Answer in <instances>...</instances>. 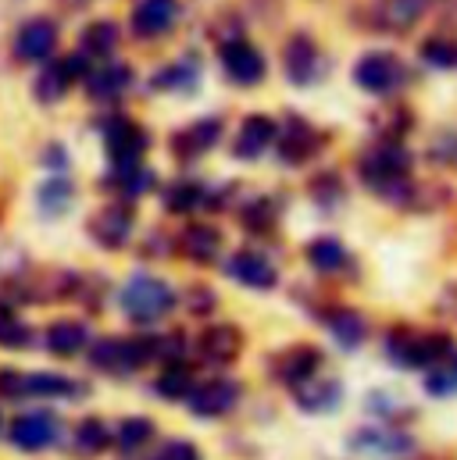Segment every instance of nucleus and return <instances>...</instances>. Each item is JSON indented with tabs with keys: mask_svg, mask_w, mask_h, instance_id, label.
I'll use <instances>...</instances> for the list:
<instances>
[{
	"mask_svg": "<svg viewBox=\"0 0 457 460\" xmlns=\"http://www.w3.org/2000/svg\"><path fill=\"white\" fill-rule=\"evenodd\" d=\"M29 343H32V329H29L14 311L0 307V346H7V349H25Z\"/></svg>",
	"mask_w": 457,
	"mask_h": 460,
	"instance_id": "obj_38",
	"label": "nucleus"
},
{
	"mask_svg": "<svg viewBox=\"0 0 457 460\" xmlns=\"http://www.w3.org/2000/svg\"><path fill=\"white\" fill-rule=\"evenodd\" d=\"M222 139V118L208 115L197 118L190 125H183L179 132L168 136V150L179 157V161H197L204 157L208 150H215V143Z\"/></svg>",
	"mask_w": 457,
	"mask_h": 460,
	"instance_id": "obj_15",
	"label": "nucleus"
},
{
	"mask_svg": "<svg viewBox=\"0 0 457 460\" xmlns=\"http://www.w3.org/2000/svg\"><path fill=\"white\" fill-rule=\"evenodd\" d=\"M61 4H65V7H68V11H79V7H86V4H90V0H61Z\"/></svg>",
	"mask_w": 457,
	"mask_h": 460,
	"instance_id": "obj_46",
	"label": "nucleus"
},
{
	"mask_svg": "<svg viewBox=\"0 0 457 460\" xmlns=\"http://www.w3.org/2000/svg\"><path fill=\"white\" fill-rule=\"evenodd\" d=\"M308 193H311V200H315L322 211H333V208H340L343 197H346V190H343V179L336 175V172H318V175L311 179Z\"/></svg>",
	"mask_w": 457,
	"mask_h": 460,
	"instance_id": "obj_36",
	"label": "nucleus"
},
{
	"mask_svg": "<svg viewBox=\"0 0 457 460\" xmlns=\"http://www.w3.org/2000/svg\"><path fill=\"white\" fill-rule=\"evenodd\" d=\"M318 364H322V353L315 346H290L275 357V375L290 385H300L318 375Z\"/></svg>",
	"mask_w": 457,
	"mask_h": 460,
	"instance_id": "obj_22",
	"label": "nucleus"
},
{
	"mask_svg": "<svg viewBox=\"0 0 457 460\" xmlns=\"http://www.w3.org/2000/svg\"><path fill=\"white\" fill-rule=\"evenodd\" d=\"M132 226H136V215L125 200H114V204H104L101 211H94V218L86 222V232L94 235L97 246L104 250H121L132 235Z\"/></svg>",
	"mask_w": 457,
	"mask_h": 460,
	"instance_id": "obj_14",
	"label": "nucleus"
},
{
	"mask_svg": "<svg viewBox=\"0 0 457 460\" xmlns=\"http://www.w3.org/2000/svg\"><path fill=\"white\" fill-rule=\"evenodd\" d=\"M322 50L308 32H293L282 43V72L293 86H311L322 75Z\"/></svg>",
	"mask_w": 457,
	"mask_h": 460,
	"instance_id": "obj_11",
	"label": "nucleus"
},
{
	"mask_svg": "<svg viewBox=\"0 0 457 460\" xmlns=\"http://www.w3.org/2000/svg\"><path fill=\"white\" fill-rule=\"evenodd\" d=\"M104 186L114 190V193H121L125 204H129V200H136V197L157 190V172L147 168V164H136V168H112L108 179H104Z\"/></svg>",
	"mask_w": 457,
	"mask_h": 460,
	"instance_id": "obj_29",
	"label": "nucleus"
},
{
	"mask_svg": "<svg viewBox=\"0 0 457 460\" xmlns=\"http://www.w3.org/2000/svg\"><path fill=\"white\" fill-rule=\"evenodd\" d=\"M454 349L451 336H418L411 329H393L386 340V353L400 367H433Z\"/></svg>",
	"mask_w": 457,
	"mask_h": 460,
	"instance_id": "obj_4",
	"label": "nucleus"
},
{
	"mask_svg": "<svg viewBox=\"0 0 457 460\" xmlns=\"http://www.w3.org/2000/svg\"><path fill=\"white\" fill-rule=\"evenodd\" d=\"M118 304H121L125 318H132L139 325H154V322H161L175 307V293H172L168 282H161L154 275H132L121 286Z\"/></svg>",
	"mask_w": 457,
	"mask_h": 460,
	"instance_id": "obj_2",
	"label": "nucleus"
},
{
	"mask_svg": "<svg viewBox=\"0 0 457 460\" xmlns=\"http://www.w3.org/2000/svg\"><path fill=\"white\" fill-rule=\"evenodd\" d=\"M226 275L243 282L246 289H275V282H279L275 264L257 250H236L226 261Z\"/></svg>",
	"mask_w": 457,
	"mask_h": 460,
	"instance_id": "obj_18",
	"label": "nucleus"
},
{
	"mask_svg": "<svg viewBox=\"0 0 457 460\" xmlns=\"http://www.w3.org/2000/svg\"><path fill=\"white\" fill-rule=\"evenodd\" d=\"M279 136V121L268 115H246L239 121V132L232 139V157L236 161H257Z\"/></svg>",
	"mask_w": 457,
	"mask_h": 460,
	"instance_id": "obj_17",
	"label": "nucleus"
},
{
	"mask_svg": "<svg viewBox=\"0 0 457 460\" xmlns=\"http://www.w3.org/2000/svg\"><path fill=\"white\" fill-rule=\"evenodd\" d=\"M157 393L168 396V400H172V396H175V400H179V396H190V393H193V378H190V371H186L183 364H172V367L157 378Z\"/></svg>",
	"mask_w": 457,
	"mask_h": 460,
	"instance_id": "obj_39",
	"label": "nucleus"
},
{
	"mask_svg": "<svg viewBox=\"0 0 457 460\" xmlns=\"http://www.w3.org/2000/svg\"><path fill=\"white\" fill-rule=\"evenodd\" d=\"M426 389H429L433 396H451L457 389V371L454 367H436V371L426 378Z\"/></svg>",
	"mask_w": 457,
	"mask_h": 460,
	"instance_id": "obj_42",
	"label": "nucleus"
},
{
	"mask_svg": "<svg viewBox=\"0 0 457 460\" xmlns=\"http://www.w3.org/2000/svg\"><path fill=\"white\" fill-rule=\"evenodd\" d=\"M94 65H90V58L86 54H68V58H50L43 68H40V75H36V83H32V97L40 101V104H58V101H65L68 97V90L76 86V83H83L86 79V72H90Z\"/></svg>",
	"mask_w": 457,
	"mask_h": 460,
	"instance_id": "obj_5",
	"label": "nucleus"
},
{
	"mask_svg": "<svg viewBox=\"0 0 457 460\" xmlns=\"http://www.w3.org/2000/svg\"><path fill=\"white\" fill-rule=\"evenodd\" d=\"M150 436H154V425H150L147 418H129V421H121V425H118V443H121L125 450L143 447Z\"/></svg>",
	"mask_w": 457,
	"mask_h": 460,
	"instance_id": "obj_40",
	"label": "nucleus"
},
{
	"mask_svg": "<svg viewBox=\"0 0 457 460\" xmlns=\"http://www.w3.org/2000/svg\"><path fill=\"white\" fill-rule=\"evenodd\" d=\"M0 215H4V208H0Z\"/></svg>",
	"mask_w": 457,
	"mask_h": 460,
	"instance_id": "obj_47",
	"label": "nucleus"
},
{
	"mask_svg": "<svg viewBox=\"0 0 457 460\" xmlns=\"http://www.w3.org/2000/svg\"><path fill=\"white\" fill-rule=\"evenodd\" d=\"M201 357L208 360V364H228V360H236L239 357V349H243V332L236 329V325H211L204 336H201Z\"/></svg>",
	"mask_w": 457,
	"mask_h": 460,
	"instance_id": "obj_26",
	"label": "nucleus"
},
{
	"mask_svg": "<svg viewBox=\"0 0 457 460\" xmlns=\"http://www.w3.org/2000/svg\"><path fill=\"white\" fill-rule=\"evenodd\" d=\"M72 204H76V186H72V179L65 172H54L50 179L40 182L36 208H40L43 218H61V215L72 211Z\"/></svg>",
	"mask_w": 457,
	"mask_h": 460,
	"instance_id": "obj_21",
	"label": "nucleus"
},
{
	"mask_svg": "<svg viewBox=\"0 0 457 460\" xmlns=\"http://www.w3.org/2000/svg\"><path fill=\"white\" fill-rule=\"evenodd\" d=\"M179 14H183L179 0H136L129 14V29L136 40H161L165 32L175 29Z\"/></svg>",
	"mask_w": 457,
	"mask_h": 460,
	"instance_id": "obj_13",
	"label": "nucleus"
},
{
	"mask_svg": "<svg viewBox=\"0 0 457 460\" xmlns=\"http://www.w3.org/2000/svg\"><path fill=\"white\" fill-rule=\"evenodd\" d=\"M58 421L50 414H25L11 425V443L22 447V450H43L58 439Z\"/></svg>",
	"mask_w": 457,
	"mask_h": 460,
	"instance_id": "obj_23",
	"label": "nucleus"
},
{
	"mask_svg": "<svg viewBox=\"0 0 457 460\" xmlns=\"http://www.w3.org/2000/svg\"><path fill=\"white\" fill-rule=\"evenodd\" d=\"M357 175L382 200L408 204V197H411V179H408L411 175V154L393 139L368 146L361 154V161H357Z\"/></svg>",
	"mask_w": 457,
	"mask_h": 460,
	"instance_id": "obj_1",
	"label": "nucleus"
},
{
	"mask_svg": "<svg viewBox=\"0 0 457 460\" xmlns=\"http://www.w3.org/2000/svg\"><path fill=\"white\" fill-rule=\"evenodd\" d=\"M454 364H457V360H454ZM454 371H457V367H454Z\"/></svg>",
	"mask_w": 457,
	"mask_h": 460,
	"instance_id": "obj_48",
	"label": "nucleus"
},
{
	"mask_svg": "<svg viewBox=\"0 0 457 460\" xmlns=\"http://www.w3.org/2000/svg\"><path fill=\"white\" fill-rule=\"evenodd\" d=\"M236 396H239V385L236 382L215 378V382H204L201 389L190 393V407H193V414L215 418V414H226L228 407L236 403Z\"/></svg>",
	"mask_w": 457,
	"mask_h": 460,
	"instance_id": "obj_25",
	"label": "nucleus"
},
{
	"mask_svg": "<svg viewBox=\"0 0 457 460\" xmlns=\"http://www.w3.org/2000/svg\"><path fill=\"white\" fill-rule=\"evenodd\" d=\"M326 325L333 329L336 343L346 346V349L361 346V343H364V336H368V325H364V318H361L357 311H350V307H336V311L326 318Z\"/></svg>",
	"mask_w": 457,
	"mask_h": 460,
	"instance_id": "obj_34",
	"label": "nucleus"
},
{
	"mask_svg": "<svg viewBox=\"0 0 457 460\" xmlns=\"http://www.w3.org/2000/svg\"><path fill=\"white\" fill-rule=\"evenodd\" d=\"M350 447L361 450V454H368V457H408L415 450V439L404 436V432H393V429L375 425V429H364V432L350 436Z\"/></svg>",
	"mask_w": 457,
	"mask_h": 460,
	"instance_id": "obj_20",
	"label": "nucleus"
},
{
	"mask_svg": "<svg viewBox=\"0 0 457 460\" xmlns=\"http://www.w3.org/2000/svg\"><path fill=\"white\" fill-rule=\"evenodd\" d=\"M90 360L101 371H136L147 360H157V340L143 336V340H97L90 346Z\"/></svg>",
	"mask_w": 457,
	"mask_h": 460,
	"instance_id": "obj_7",
	"label": "nucleus"
},
{
	"mask_svg": "<svg viewBox=\"0 0 457 460\" xmlns=\"http://www.w3.org/2000/svg\"><path fill=\"white\" fill-rule=\"evenodd\" d=\"M186 300H190V311H193V314H211V311H215V293H211L208 286H193Z\"/></svg>",
	"mask_w": 457,
	"mask_h": 460,
	"instance_id": "obj_44",
	"label": "nucleus"
},
{
	"mask_svg": "<svg viewBox=\"0 0 457 460\" xmlns=\"http://www.w3.org/2000/svg\"><path fill=\"white\" fill-rule=\"evenodd\" d=\"M101 136H104V150H108V161L114 168H136L143 164L147 150H150V128L132 121L129 115H112L104 118L101 125Z\"/></svg>",
	"mask_w": 457,
	"mask_h": 460,
	"instance_id": "obj_3",
	"label": "nucleus"
},
{
	"mask_svg": "<svg viewBox=\"0 0 457 460\" xmlns=\"http://www.w3.org/2000/svg\"><path fill=\"white\" fill-rule=\"evenodd\" d=\"M118 43H121V29H118V22H112V18H94V22L83 29L79 54L108 61L114 50H118Z\"/></svg>",
	"mask_w": 457,
	"mask_h": 460,
	"instance_id": "obj_28",
	"label": "nucleus"
},
{
	"mask_svg": "<svg viewBox=\"0 0 457 460\" xmlns=\"http://www.w3.org/2000/svg\"><path fill=\"white\" fill-rule=\"evenodd\" d=\"M58 40H61L58 22L47 18V14H36V18L22 22L18 32H14V43H11L14 61H22V65H47L54 58V50H58Z\"/></svg>",
	"mask_w": 457,
	"mask_h": 460,
	"instance_id": "obj_10",
	"label": "nucleus"
},
{
	"mask_svg": "<svg viewBox=\"0 0 457 460\" xmlns=\"http://www.w3.org/2000/svg\"><path fill=\"white\" fill-rule=\"evenodd\" d=\"M429 0H382L375 7V25L390 32H408L415 22H422Z\"/></svg>",
	"mask_w": 457,
	"mask_h": 460,
	"instance_id": "obj_27",
	"label": "nucleus"
},
{
	"mask_svg": "<svg viewBox=\"0 0 457 460\" xmlns=\"http://www.w3.org/2000/svg\"><path fill=\"white\" fill-rule=\"evenodd\" d=\"M340 382H333V378H308L297 385V403L304 411H329L340 403Z\"/></svg>",
	"mask_w": 457,
	"mask_h": 460,
	"instance_id": "obj_33",
	"label": "nucleus"
},
{
	"mask_svg": "<svg viewBox=\"0 0 457 460\" xmlns=\"http://www.w3.org/2000/svg\"><path fill=\"white\" fill-rule=\"evenodd\" d=\"M404 79H408L404 61H400L397 54H390V50H368V54H361L357 65H354V83H357L364 93H372V97H390V93H397V90L404 86Z\"/></svg>",
	"mask_w": 457,
	"mask_h": 460,
	"instance_id": "obj_6",
	"label": "nucleus"
},
{
	"mask_svg": "<svg viewBox=\"0 0 457 460\" xmlns=\"http://www.w3.org/2000/svg\"><path fill=\"white\" fill-rule=\"evenodd\" d=\"M86 346H90V329L83 322L65 318V322H54L47 329V349L58 353V357H72V353H79Z\"/></svg>",
	"mask_w": 457,
	"mask_h": 460,
	"instance_id": "obj_31",
	"label": "nucleus"
},
{
	"mask_svg": "<svg viewBox=\"0 0 457 460\" xmlns=\"http://www.w3.org/2000/svg\"><path fill=\"white\" fill-rule=\"evenodd\" d=\"M208 200V186L201 179H175L168 190H165V211L172 215H190V211H201Z\"/></svg>",
	"mask_w": 457,
	"mask_h": 460,
	"instance_id": "obj_30",
	"label": "nucleus"
},
{
	"mask_svg": "<svg viewBox=\"0 0 457 460\" xmlns=\"http://www.w3.org/2000/svg\"><path fill=\"white\" fill-rule=\"evenodd\" d=\"M308 261H311V268L315 271H322V275H336L346 268V250H343L340 239H333V235H318V239H311L308 243Z\"/></svg>",
	"mask_w": 457,
	"mask_h": 460,
	"instance_id": "obj_32",
	"label": "nucleus"
},
{
	"mask_svg": "<svg viewBox=\"0 0 457 460\" xmlns=\"http://www.w3.org/2000/svg\"><path fill=\"white\" fill-rule=\"evenodd\" d=\"M201 86V61L197 54H186L172 65H165L161 72L150 75V90L157 93H179V97H190L193 90Z\"/></svg>",
	"mask_w": 457,
	"mask_h": 460,
	"instance_id": "obj_19",
	"label": "nucleus"
},
{
	"mask_svg": "<svg viewBox=\"0 0 457 460\" xmlns=\"http://www.w3.org/2000/svg\"><path fill=\"white\" fill-rule=\"evenodd\" d=\"M132 86V68L125 65V61H101V65H94L90 72H86V79H83V90H86V97L90 101H97V104H108V101H118L125 90Z\"/></svg>",
	"mask_w": 457,
	"mask_h": 460,
	"instance_id": "obj_16",
	"label": "nucleus"
},
{
	"mask_svg": "<svg viewBox=\"0 0 457 460\" xmlns=\"http://www.w3.org/2000/svg\"><path fill=\"white\" fill-rule=\"evenodd\" d=\"M179 253L193 264H211L222 253V232L215 226H186L179 235Z\"/></svg>",
	"mask_w": 457,
	"mask_h": 460,
	"instance_id": "obj_24",
	"label": "nucleus"
},
{
	"mask_svg": "<svg viewBox=\"0 0 457 460\" xmlns=\"http://www.w3.org/2000/svg\"><path fill=\"white\" fill-rule=\"evenodd\" d=\"M326 132H318L308 118L300 115H286L279 125V136H275V146H279V161L282 164H308L315 154H322L326 146Z\"/></svg>",
	"mask_w": 457,
	"mask_h": 460,
	"instance_id": "obj_8",
	"label": "nucleus"
},
{
	"mask_svg": "<svg viewBox=\"0 0 457 460\" xmlns=\"http://www.w3.org/2000/svg\"><path fill=\"white\" fill-rule=\"evenodd\" d=\"M150 460H201V454H197L193 443H168V447H161Z\"/></svg>",
	"mask_w": 457,
	"mask_h": 460,
	"instance_id": "obj_43",
	"label": "nucleus"
},
{
	"mask_svg": "<svg viewBox=\"0 0 457 460\" xmlns=\"http://www.w3.org/2000/svg\"><path fill=\"white\" fill-rule=\"evenodd\" d=\"M43 161H47L54 172H58V168L65 172V164H68V154H65V146H61V143H50V146H47V154H43Z\"/></svg>",
	"mask_w": 457,
	"mask_h": 460,
	"instance_id": "obj_45",
	"label": "nucleus"
},
{
	"mask_svg": "<svg viewBox=\"0 0 457 460\" xmlns=\"http://www.w3.org/2000/svg\"><path fill=\"white\" fill-rule=\"evenodd\" d=\"M219 65H222L228 83H236V86H257L268 75L264 54L243 36H232L226 43H219Z\"/></svg>",
	"mask_w": 457,
	"mask_h": 460,
	"instance_id": "obj_9",
	"label": "nucleus"
},
{
	"mask_svg": "<svg viewBox=\"0 0 457 460\" xmlns=\"http://www.w3.org/2000/svg\"><path fill=\"white\" fill-rule=\"evenodd\" d=\"M239 222H243L246 232L268 235V232L275 229V222H279V208H275L272 197H257V200H250V204L239 208Z\"/></svg>",
	"mask_w": 457,
	"mask_h": 460,
	"instance_id": "obj_35",
	"label": "nucleus"
},
{
	"mask_svg": "<svg viewBox=\"0 0 457 460\" xmlns=\"http://www.w3.org/2000/svg\"><path fill=\"white\" fill-rule=\"evenodd\" d=\"M108 439H112V432L104 429V421H83V425H79V436H76L79 450H86V454L104 450V447H108Z\"/></svg>",
	"mask_w": 457,
	"mask_h": 460,
	"instance_id": "obj_41",
	"label": "nucleus"
},
{
	"mask_svg": "<svg viewBox=\"0 0 457 460\" xmlns=\"http://www.w3.org/2000/svg\"><path fill=\"white\" fill-rule=\"evenodd\" d=\"M422 61L433 68H457V40L454 36H429L422 43Z\"/></svg>",
	"mask_w": 457,
	"mask_h": 460,
	"instance_id": "obj_37",
	"label": "nucleus"
},
{
	"mask_svg": "<svg viewBox=\"0 0 457 460\" xmlns=\"http://www.w3.org/2000/svg\"><path fill=\"white\" fill-rule=\"evenodd\" d=\"M79 385L65 375H18V371H0V396L7 400H25V396H76Z\"/></svg>",
	"mask_w": 457,
	"mask_h": 460,
	"instance_id": "obj_12",
	"label": "nucleus"
}]
</instances>
